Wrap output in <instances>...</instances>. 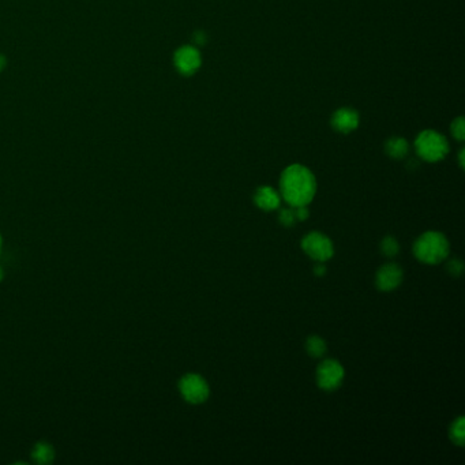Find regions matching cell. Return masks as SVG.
<instances>
[{
    "mask_svg": "<svg viewBox=\"0 0 465 465\" xmlns=\"http://www.w3.org/2000/svg\"><path fill=\"white\" fill-rule=\"evenodd\" d=\"M281 194L291 208L307 206L317 190V182L310 169L303 165L294 164L288 167L280 179Z\"/></svg>",
    "mask_w": 465,
    "mask_h": 465,
    "instance_id": "obj_1",
    "label": "cell"
},
{
    "mask_svg": "<svg viewBox=\"0 0 465 465\" xmlns=\"http://www.w3.org/2000/svg\"><path fill=\"white\" fill-rule=\"evenodd\" d=\"M449 241L448 239L440 232L423 233L414 246L415 257L429 265H436L442 262L449 255Z\"/></svg>",
    "mask_w": 465,
    "mask_h": 465,
    "instance_id": "obj_2",
    "label": "cell"
},
{
    "mask_svg": "<svg viewBox=\"0 0 465 465\" xmlns=\"http://www.w3.org/2000/svg\"><path fill=\"white\" fill-rule=\"evenodd\" d=\"M415 147L418 154L430 163L442 160L449 152V143L446 138L433 130L420 132L415 141Z\"/></svg>",
    "mask_w": 465,
    "mask_h": 465,
    "instance_id": "obj_3",
    "label": "cell"
},
{
    "mask_svg": "<svg viewBox=\"0 0 465 465\" xmlns=\"http://www.w3.org/2000/svg\"><path fill=\"white\" fill-rule=\"evenodd\" d=\"M179 390L190 404H201L209 397L208 382L198 374H187L179 382Z\"/></svg>",
    "mask_w": 465,
    "mask_h": 465,
    "instance_id": "obj_4",
    "label": "cell"
},
{
    "mask_svg": "<svg viewBox=\"0 0 465 465\" xmlns=\"http://www.w3.org/2000/svg\"><path fill=\"white\" fill-rule=\"evenodd\" d=\"M302 247L309 257L318 262H325L333 257L335 247L332 240L324 233L311 232L302 240Z\"/></svg>",
    "mask_w": 465,
    "mask_h": 465,
    "instance_id": "obj_5",
    "label": "cell"
},
{
    "mask_svg": "<svg viewBox=\"0 0 465 465\" xmlns=\"http://www.w3.org/2000/svg\"><path fill=\"white\" fill-rule=\"evenodd\" d=\"M343 379L344 368L337 360L328 359L320 364L317 371V381L321 389L335 390L343 383Z\"/></svg>",
    "mask_w": 465,
    "mask_h": 465,
    "instance_id": "obj_6",
    "label": "cell"
},
{
    "mask_svg": "<svg viewBox=\"0 0 465 465\" xmlns=\"http://www.w3.org/2000/svg\"><path fill=\"white\" fill-rule=\"evenodd\" d=\"M175 66L183 75H193L201 67V53L195 47L186 45L176 51Z\"/></svg>",
    "mask_w": 465,
    "mask_h": 465,
    "instance_id": "obj_7",
    "label": "cell"
},
{
    "mask_svg": "<svg viewBox=\"0 0 465 465\" xmlns=\"http://www.w3.org/2000/svg\"><path fill=\"white\" fill-rule=\"evenodd\" d=\"M401 281H403V270L396 263H386L378 270L377 277H375L377 287L385 292L393 291L401 284Z\"/></svg>",
    "mask_w": 465,
    "mask_h": 465,
    "instance_id": "obj_8",
    "label": "cell"
},
{
    "mask_svg": "<svg viewBox=\"0 0 465 465\" xmlns=\"http://www.w3.org/2000/svg\"><path fill=\"white\" fill-rule=\"evenodd\" d=\"M254 202L262 211H274L280 206V195L274 189L263 186L255 191Z\"/></svg>",
    "mask_w": 465,
    "mask_h": 465,
    "instance_id": "obj_9",
    "label": "cell"
},
{
    "mask_svg": "<svg viewBox=\"0 0 465 465\" xmlns=\"http://www.w3.org/2000/svg\"><path fill=\"white\" fill-rule=\"evenodd\" d=\"M332 124L337 131L348 134L359 126V115L350 108H342L333 115Z\"/></svg>",
    "mask_w": 465,
    "mask_h": 465,
    "instance_id": "obj_10",
    "label": "cell"
},
{
    "mask_svg": "<svg viewBox=\"0 0 465 465\" xmlns=\"http://www.w3.org/2000/svg\"><path fill=\"white\" fill-rule=\"evenodd\" d=\"M408 150L409 146L404 138H392L386 142V153L393 158H404Z\"/></svg>",
    "mask_w": 465,
    "mask_h": 465,
    "instance_id": "obj_11",
    "label": "cell"
},
{
    "mask_svg": "<svg viewBox=\"0 0 465 465\" xmlns=\"http://www.w3.org/2000/svg\"><path fill=\"white\" fill-rule=\"evenodd\" d=\"M32 456H33V460L38 464H49L55 457V452L49 444L38 442L34 446Z\"/></svg>",
    "mask_w": 465,
    "mask_h": 465,
    "instance_id": "obj_12",
    "label": "cell"
},
{
    "mask_svg": "<svg viewBox=\"0 0 465 465\" xmlns=\"http://www.w3.org/2000/svg\"><path fill=\"white\" fill-rule=\"evenodd\" d=\"M306 349H307L310 356L321 357L326 352V343L321 337H318V336H311L306 342Z\"/></svg>",
    "mask_w": 465,
    "mask_h": 465,
    "instance_id": "obj_13",
    "label": "cell"
},
{
    "mask_svg": "<svg viewBox=\"0 0 465 465\" xmlns=\"http://www.w3.org/2000/svg\"><path fill=\"white\" fill-rule=\"evenodd\" d=\"M464 418H459L451 429V438L455 444L463 446L465 440Z\"/></svg>",
    "mask_w": 465,
    "mask_h": 465,
    "instance_id": "obj_14",
    "label": "cell"
},
{
    "mask_svg": "<svg viewBox=\"0 0 465 465\" xmlns=\"http://www.w3.org/2000/svg\"><path fill=\"white\" fill-rule=\"evenodd\" d=\"M381 250L382 252L386 255V257H394L398 254V250H400V246L397 243V240L392 236H386L382 243H381Z\"/></svg>",
    "mask_w": 465,
    "mask_h": 465,
    "instance_id": "obj_15",
    "label": "cell"
},
{
    "mask_svg": "<svg viewBox=\"0 0 465 465\" xmlns=\"http://www.w3.org/2000/svg\"><path fill=\"white\" fill-rule=\"evenodd\" d=\"M278 220L283 226L285 227H292L296 222V217H295V212L292 209H283L280 212V216H278Z\"/></svg>",
    "mask_w": 465,
    "mask_h": 465,
    "instance_id": "obj_16",
    "label": "cell"
},
{
    "mask_svg": "<svg viewBox=\"0 0 465 465\" xmlns=\"http://www.w3.org/2000/svg\"><path fill=\"white\" fill-rule=\"evenodd\" d=\"M452 132H453V135H455L457 139H460V141L464 139L465 128L463 117H459V119H456V120L453 121V124H452Z\"/></svg>",
    "mask_w": 465,
    "mask_h": 465,
    "instance_id": "obj_17",
    "label": "cell"
},
{
    "mask_svg": "<svg viewBox=\"0 0 465 465\" xmlns=\"http://www.w3.org/2000/svg\"><path fill=\"white\" fill-rule=\"evenodd\" d=\"M463 262L460 259H452L449 263H448V270L453 274V276H459L463 273Z\"/></svg>",
    "mask_w": 465,
    "mask_h": 465,
    "instance_id": "obj_18",
    "label": "cell"
},
{
    "mask_svg": "<svg viewBox=\"0 0 465 465\" xmlns=\"http://www.w3.org/2000/svg\"><path fill=\"white\" fill-rule=\"evenodd\" d=\"M294 212H295V217L296 220H307L309 219V209L307 206H298V208H294Z\"/></svg>",
    "mask_w": 465,
    "mask_h": 465,
    "instance_id": "obj_19",
    "label": "cell"
},
{
    "mask_svg": "<svg viewBox=\"0 0 465 465\" xmlns=\"http://www.w3.org/2000/svg\"><path fill=\"white\" fill-rule=\"evenodd\" d=\"M314 273H315L317 276H324V274L326 273V267H325L324 262H320V263L315 266V269H314Z\"/></svg>",
    "mask_w": 465,
    "mask_h": 465,
    "instance_id": "obj_20",
    "label": "cell"
},
{
    "mask_svg": "<svg viewBox=\"0 0 465 465\" xmlns=\"http://www.w3.org/2000/svg\"><path fill=\"white\" fill-rule=\"evenodd\" d=\"M195 38H197V43H198V44H204V43H205V36H204V33H198Z\"/></svg>",
    "mask_w": 465,
    "mask_h": 465,
    "instance_id": "obj_21",
    "label": "cell"
},
{
    "mask_svg": "<svg viewBox=\"0 0 465 465\" xmlns=\"http://www.w3.org/2000/svg\"><path fill=\"white\" fill-rule=\"evenodd\" d=\"M5 63H7V60H5V58L3 56V55H0V71L5 67Z\"/></svg>",
    "mask_w": 465,
    "mask_h": 465,
    "instance_id": "obj_22",
    "label": "cell"
},
{
    "mask_svg": "<svg viewBox=\"0 0 465 465\" xmlns=\"http://www.w3.org/2000/svg\"><path fill=\"white\" fill-rule=\"evenodd\" d=\"M463 157H464V150L460 152V164H462V167H464V160H463Z\"/></svg>",
    "mask_w": 465,
    "mask_h": 465,
    "instance_id": "obj_23",
    "label": "cell"
},
{
    "mask_svg": "<svg viewBox=\"0 0 465 465\" xmlns=\"http://www.w3.org/2000/svg\"><path fill=\"white\" fill-rule=\"evenodd\" d=\"M3 277H4V272H3V269H1V266H0V281L3 280Z\"/></svg>",
    "mask_w": 465,
    "mask_h": 465,
    "instance_id": "obj_24",
    "label": "cell"
},
{
    "mask_svg": "<svg viewBox=\"0 0 465 465\" xmlns=\"http://www.w3.org/2000/svg\"><path fill=\"white\" fill-rule=\"evenodd\" d=\"M1 246H3V239H1V235H0V254H1Z\"/></svg>",
    "mask_w": 465,
    "mask_h": 465,
    "instance_id": "obj_25",
    "label": "cell"
}]
</instances>
